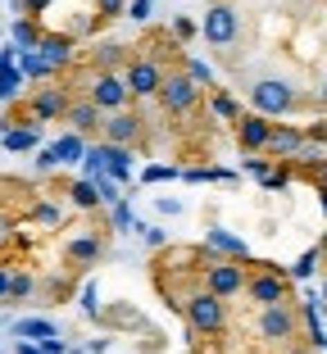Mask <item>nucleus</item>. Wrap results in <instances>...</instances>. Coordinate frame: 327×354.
<instances>
[{
  "mask_svg": "<svg viewBox=\"0 0 327 354\" xmlns=\"http://www.w3.org/2000/svg\"><path fill=\"white\" fill-rule=\"evenodd\" d=\"M323 263V250H309V254H300V263L291 268V277H309V272Z\"/></svg>",
  "mask_w": 327,
  "mask_h": 354,
  "instance_id": "obj_24",
  "label": "nucleus"
},
{
  "mask_svg": "<svg viewBox=\"0 0 327 354\" xmlns=\"http://www.w3.org/2000/svg\"><path fill=\"white\" fill-rule=\"evenodd\" d=\"M68 109H73V95L64 86H41L32 95V114L37 118H68Z\"/></svg>",
  "mask_w": 327,
  "mask_h": 354,
  "instance_id": "obj_12",
  "label": "nucleus"
},
{
  "mask_svg": "<svg viewBox=\"0 0 327 354\" xmlns=\"http://www.w3.org/2000/svg\"><path fill=\"white\" fill-rule=\"evenodd\" d=\"M123 5L127 0H95V14L100 19H114V14H123Z\"/></svg>",
  "mask_w": 327,
  "mask_h": 354,
  "instance_id": "obj_27",
  "label": "nucleus"
},
{
  "mask_svg": "<svg viewBox=\"0 0 327 354\" xmlns=\"http://www.w3.org/2000/svg\"><path fill=\"white\" fill-rule=\"evenodd\" d=\"M182 313H187V323H191V332H205V336H218L223 327H227V304L218 300L214 291H205V286H196L191 295H182V304H178Z\"/></svg>",
  "mask_w": 327,
  "mask_h": 354,
  "instance_id": "obj_2",
  "label": "nucleus"
},
{
  "mask_svg": "<svg viewBox=\"0 0 327 354\" xmlns=\"http://www.w3.org/2000/svg\"><path fill=\"white\" fill-rule=\"evenodd\" d=\"M64 254H68V263H77V268H95V263L105 259V241L100 236H73L64 245Z\"/></svg>",
  "mask_w": 327,
  "mask_h": 354,
  "instance_id": "obj_13",
  "label": "nucleus"
},
{
  "mask_svg": "<svg viewBox=\"0 0 327 354\" xmlns=\"http://www.w3.org/2000/svg\"><path fill=\"white\" fill-rule=\"evenodd\" d=\"M68 196H73V205H77V209H95V205H100V200H105V196H100V187H95V182H77V187L68 191Z\"/></svg>",
  "mask_w": 327,
  "mask_h": 354,
  "instance_id": "obj_19",
  "label": "nucleus"
},
{
  "mask_svg": "<svg viewBox=\"0 0 327 354\" xmlns=\"http://www.w3.org/2000/svg\"><path fill=\"white\" fill-rule=\"evenodd\" d=\"M318 250H323V259H327V232H323V241H318Z\"/></svg>",
  "mask_w": 327,
  "mask_h": 354,
  "instance_id": "obj_35",
  "label": "nucleus"
},
{
  "mask_svg": "<svg viewBox=\"0 0 327 354\" xmlns=\"http://www.w3.org/2000/svg\"><path fill=\"white\" fill-rule=\"evenodd\" d=\"M86 100L100 104L105 114H123V104L132 100V91H127V82L118 73H91V82H86Z\"/></svg>",
  "mask_w": 327,
  "mask_h": 354,
  "instance_id": "obj_9",
  "label": "nucleus"
},
{
  "mask_svg": "<svg viewBox=\"0 0 327 354\" xmlns=\"http://www.w3.org/2000/svg\"><path fill=\"white\" fill-rule=\"evenodd\" d=\"M286 354H314V350H305V345H291V350H286Z\"/></svg>",
  "mask_w": 327,
  "mask_h": 354,
  "instance_id": "obj_34",
  "label": "nucleus"
},
{
  "mask_svg": "<svg viewBox=\"0 0 327 354\" xmlns=\"http://www.w3.org/2000/svg\"><path fill=\"white\" fill-rule=\"evenodd\" d=\"M200 32H205V41H209V46H232L236 37H241V14H236L232 0H214L209 10H205Z\"/></svg>",
  "mask_w": 327,
  "mask_h": 354,
  "instance_id": "obj_6",
  "label": "nucleus"
},
{
  "mask_svg": "<svg viewBox=\"0 0 327 354\" xmlns=\"http://www.w3.org/2000/svg\"><path fill=\"white\" fill-rule=\"evenodd\" d=\"M187 73L196 77V82H200V86H209V82H214V73H209V68H205L200 59H187Z\"/></svg>",
  "mask_w": 327,
  "mask_h": 354,
  "instance_id": "obj_26",
  "label": "nucleus"
},
{
  "mask_svg": "<svg viewBox=\"0 0 327 354\" xmlns=\"http://www.w3.org/2000/svg\"><path fill=\"white\" fill-rule=\"evenodd\" d=\"M323 304H327V281H323Z\"/></svg>",
  "mask_w": 327,
  "mask_h": 354,
  "instance_id": "obj_37",
  "label": "nucleus"
},
{
  "mask_svg": "<svg viewBox=\"0 0 327 354\" xmlns=\"http://www.w3.org/2000/svg\"><path fill=\"white\" fill-rule=\"evenodd\" d=\"M164 77H169V68L159 59H150V55H137V59H127V91H132V100H150V95H159V86H164Z\"/></svg>",
  "mask_w": 327,
  "mask_h": 354,
  "instance_id": "obj_7",
  "label": "nucleus"
},
{
  "mask_svg": "<svg viewBox=\"0 0 327 354\" xmlns=\"http://www.w3.org/2000/svg\"><path fill=\"white\" fill-rule=\"evenodd\" d=\"M32 286H37V281H32L28 272H14V281H10V300H28Z\"/></svg>",
  "mask_w": 327,
  "mask_h": 354,
  "instance_id": "obj_23",
  "label": "nucleus"
},
{
  "mask_svg": "<svg viewBox=\"0 0 327 354\" xmlns=\"http://www.w3.org/2000/svg\"><path fill=\"white\" fill-rule=\"evenodd\" d=\"M200 91H205V86L196 82L191 73H169V77H164V86H159V104H164L169 114L182 118V114H191V109L200 104Z\"/></svg>",
  "mask_w": 327,
  "mask_h": 354,
  "instance_id": "obj_8",
  "label": "nucleus"
},
{
  "mask_svg": "<svg viewBox=\"0 0 327 354\" xmlns=\"http://www.w3.org/2000/svg\"><path fill=\"white\" fill-rule=\"evenodd\" d=\"M41 5H46V0H28V14H37V10H41Z\"/></svg>",
  "mask_w": 327,
  "mask_h": 354,
  "instance_id": "obj_33",
  "label": "nucleus"
},
{
  "mask_svg": "<svg viewBox=\"0 0 327 354\" xmlns=\"http://www.w3.org/2000/svg\"><path fill=\"white\" fill-rule=\"evenodd\" d=\"M10 281H14V272L0 268V300H10Z\"/></svg>",
  "mask_w": 327,
  "mask_h": 354,
  "instance_id": "obj_30",
  "label": "nucleus"
},
{
  "mask_svg": "<svg viewBox=\"0 0 327 354\" xmlns=\"http://www.w3.org/2000/svg\"><path fill=\"white\" fill-rule=\"evenodd\" d=\"M254 332H259V341H268V345L296 341V336H300V309H296V304H273V309H259Z\"/></svg>",
  "mask_w": 327,
  "mask_h": 354,
  "instance_id": "obj_5",
  "label": "nucleus"
},
{
  "mask_svg": "<svg viewBox=\"0 0 327 354\" xmlns=\"http://www.w3.org/2000/svg\"><path fill=\"white\" fill-rule=\"evenodd\" d=\"M14 41L23 46V50H37V46H41V32H37V23H14Z\"/></svg>",
  "mask_w": 327,
  "mask_h": 354,
  "instance_id": "obj_21",
  "label": "nucleus"
},
{
  "mask_svg": "<svg viewBox=\"0 0 327 354\" xmlns=\"http://www.w3.org/2000/svg\"><path fill=\"white\" fill-rule=\"evenodd\" d=\"M214 109H218L223 118H232V123H241V109H236V104L227 100V95H214Z\"/></svg>",
  "mask_w": 327,
  "mask_h": 354,
  "instance_id": "obj_25",
  "label": "nucleus"
},
{
  "mask_svg": "<svg viewBox=\"0 0 327 354\" xmlns=\"http://www.w3.org/2000/svg\"><path fill=\"white\" fill-rule=\"evenodd\" d=\"M5 146H10V150H28V146H37V127H23V132H5Z\"/></svg>",
  "mask_w": 327,
  "mask_h": 354,
  "instance_id": "obj_22",
  "label": "nucleus"
},
{
  "mask_svg": "<svg viewBox=\"0 0 327 354\" xmlns=\"http://www.w3.org/2000/svg\"><path fill=\"white\" fill-rule=\"evenodd\" d=\"M318 104H323V109H327V82L318 86Z\"/></svg>",
  "mask_w": 327,
  "mask_h": 354,
  "instance_id": "obj_32",
  "label": "nucleus"
},
{
  "mask_svg": "<svg viewBox=\"0 0 327 354\" xmlns=\"http://www.w3.org/2000/svg\"><path fill=\"white\" fill-rule=\"evenodd\" d=\"M55 150H59V164H64V159H73V155H77V136H68V141H59Z\"/></svg>",
  "mask_w": 327,
  "mask_h": 354,
  "instance_id": "obj_28",
  "label": "nucleus"
},
{
  "mask_svg": "<svg viewBox=\"0 0 327 354\" xmlns=\"http://www.w3.org/2000/svg\"><path fill=\"white\" fill-rule=\"evenodd\" d=\"M245 95H250L254 114H264V118H282V114H291V109H300V91L286 82V77H273V73L254 77V82L245 86Z\"/></svg>",
  "mask_w": 327,
  "mask_h": 354,
  "instance_id": "obj_1",
  "label": "nucleus"
},
{
  "mask_svg": "<svg viewBox=\"0 0 327 354\" xmlns=\"http://www.w3.org/2000/svg\"><path fill=\"white\" fill-rule=\"evenodd\" d=\"M309 132H300V127H273V141H268V150H273L277 159H296L300 150H305Z\"/></svg>",
  "mask_w": 327,
  "mask_h": 354,
  "instance_id": "obj_15",
  "label": "nucleus"
},
{
  "mask_svg": "<svg viewBox=\"0 0 327 354\" xmlns=\"http://www.w3.org/2000/svg\"><path fill=\"white\" fill-rule=\"evenodd\" d=\"M214 245V250H223V254H232V259H245V241H236V236H227L223 227H214L209 236H205Z\"/></svg>",
  "mask_w": 327,
  "mask_h": 354,
  "instance_id": "obj_17",
  "label": "nucleus"
},
{
  "mask_svg": "<svg viewBox=\"0 0 327 354\" xmlns=\"http://www.w3.org/2000/svg\"><path fill=\"white\" fill-rule=\"evenodd\" d=\"M250 286V268H241V259H209L205 263V291H214L218 300H232Z\"/></svg>",
  "mask_w": 327,
  "mask_h": 354,
  "instance_id": "obj_4",
  "label": "nucleus"
},
{
  "mask_svg": "<svg viewBox=\"0 0 327 354\" xmlns=\"http://www.w3.org/2000/svg\"><path fill=\"white\" fill-rule=\"evenodd\" d=\"M41 350L46 354H64V341H59V336H50V341H41Z\"/></svg>",
  "mask_w": 327,
  "mask_h": 354,
  "instance_id": "obj_31",
  "label": "nucleus"
},
{
  "mask_svg": "<svg viewBox=\"0 0 327 354\" xmlns=\"http://www.w3.org/2000/svg\"><path fill=\"white\" fill-rule=\"evenodd\" d=\"M323 209H327V182H323Z\"/></svg>",
  "mask_w": 327,
  "mask_h": 354,
  "instance_id": "obj_36",
  "label": "nucleus"
},
{
  "mask_svg": "<svg viewBox=\"0 0 327 354\" xmlns=\"http://www.w3.org/2000/svg\"><path fill=\"white\" fill-rule=\"evenodd\" d=\"M37 218H41V223H59V209H55V205H41V209H37Z\"/></svg>",
  "mask_w": 327,
  "mask_h": 354,
  "instance_id": "obj_29",
  "label": "nucleus"
},
{
  "mask_svg": "<svg viewBox=\"0 0 327 354\" xmlns=\"http://www.w3.org/2000/svg\"><path fill=\"white\" fill-rule=\"evenodd\" d=\"M14 332H19V336H37V341H50L55 327L41 323V318H19V327H14Z\"/></svg>",
  "mask_w": 327,
  "mask_h": 354,
  "instance_id": "obj_20",
  "label": "nucleus"
},
{
  "mask_svg": "<svg viewBox=\"0 0 327 354\" xmlns=\"http://www.w3.org/2000/svg\"><path fill=\"white\" fill-rule=\"evenodd\" d=\"M245 295H250L259 309H273V304H291V286H286V272H277L273 263H254Z\"/></svg>",
  "mask_w": 327,
  "mask_h": 354,
  "instance_id": "obj_3",
  "label": "nucleus"
},
{
  "mask_svg": "<svg viewBox=\"0 0 327 354\" xmlns=\"http://www.w3.org/2000/svg\"><path fill=\"white\" fill-rule=\"evenodd\" d=\"M100 132H105V146H141V136H146V118L141 114H109L105 118V127H100Z\"/></svg>",
  "mask_w": 327,
  "mask_h": 354,
  "instance_id": "obj_10",
  "label": "nucleus"
},
{
  "mask_svg": "<svg viewBox=\"0 0 327 354\" xmlns=\"http://www.w3.org/2000/svg\"><path fill=\"white\" fill-rule=\"evenodd\" d=\"M100 114H105V109H100V104H91L82 95V100H73V109H68V118H64V123L73 127L77 136H86V132H95V127H105V118H100Z\"/></svg>",
  "mask_w": 327,
  "mask_h": 354,
  "instance_id": "obj_14",
  "label": "nucleus"
},
{
  "mask_svg": "<svg viewBox=\"0 0 327 354\" xmlns=\"http://www.w3.org/2000/svg\"><path fill=\"white\" fill-rule=\"evenodd\" d=\"M41 59H46V68H64V64L73 59V41L68 37H41Z\"/></svg>",
  "mask_w": 327,
  "mask_h": 354,
  "instance_id": "obj_16",
  "label": "nucleus"
},
{
  "mask_svg": "<svg viewBox=\"0 0 327 354\" xmlns=\"http://www.w3.org/2000/svg\"><path fill=\"white\" fill-rule=\"evenodd\" d=\"M123 59H127V55H123V46H114V41H109V46H100V50H95V73H114V68H118Z\"/></svg>",
  "mask_w": 327,
  "mask_h": 354,
  "instance_id": "obj_18",
  "label": "nucleus"
},
{
  "mask_svg": "<svg viewBox=\"0 0 327 354\" xmlns=\"http://www.w3.org/2000/svg\"><path fill=\"white\" fill-rule=\"evenodd\" d=\"M268 141H273V123H268L264 114H241V123H236V146L241 150H268Z\"/></svg>",
  "mask_w": 327,
  "mask_h": 354,
  "instance_id": "obj_11",
  "label": "nucleus"
}]
</instances>
